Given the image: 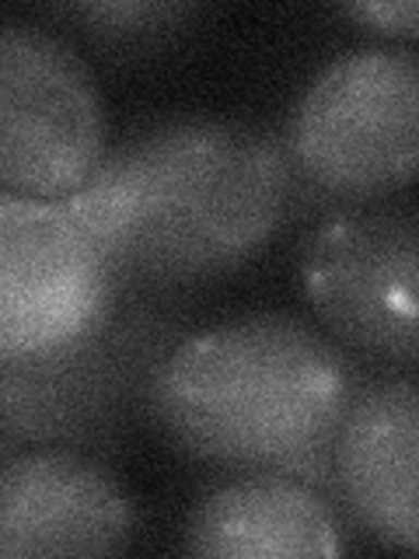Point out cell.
<instances>
[{
	"instance_id": "6da1fadb",
	"label": "cell",
	"mask_w": 419,
	"mask_h": 559,
	"mask_svg": "<svg viewBox=\"0 0 419 559\" xmlns=\"http://www.w3.org/2000/svg\"><path fill=\"white\" fill-rule=\"evenodd\" d=\"M63 206L101 252L119 301H136L252 262L297 206V182L276 133L196 116L119 140Z\"/></svg>"
},
{
	"instance_id": "7a4b0ae2",
	"label": "cell",
	"mask_w": 419,
	"mask_h": 559,
	"mask_svg": "<svg viewBox=\"0 0 419 559\" xmlns=\"http://www.w3.org/2000/svg\"><path fill=\"white\" fill-rule=\"evenodd\" d=\"M357 384L354 357L322 329L259 311L185 332L151 384V419L196 462L287 472L328 493L332 437Z\"/></svg>"
},
{
	"instance_id": "3957f363",
	"label": "cell",
	"mask_w": 419,
	"mask_h": 559,
	"mask_svg": "<svg viewBox=\"0 0 419 559\" xmlns=\"http://www.w3.org/2000/svg\"><path fill=\"white\" fill-rule=\"evenodd\" d=\"M297 200L332 206L392 200L419 165V57L412 46H363L328 60L294 102L279 136Z\"/></svg>"
},
{
	"instance_id": "277c9868",
	"label": "cell",
	"mask_w": 419,
	"mask_h": 559,
	"mask_svg": "<svg viewBox=\"0 0 419 559\" xmlns=\"http://www.w3.org/2000/svg\"><path fill=\"white\" fill-rule=\"evenodd\" d=\"M182 319L161 305L116 308L92 340L60 357L0 364V462L35 448H112L151 416V384Z\"/></svg>"
},
{
	"instance_id": "5b68a950",
	"label": "cell",
	"mask_w": 419,
	"mask_h": 559,
	"mask_svg": "<svg viewBox=\"0 0 419 559\" xmlns=\"http://www.w3.org/2000/svg\"><path fill=\"white\" fill-rule=\"evenodd\" d=\"M301 290L343 349L412 367L419 357V217L412 203H343L314 224Z\"/></svg>"
},
{
	"instance_id": "8992f818",
	"label": "cell",
	"mask_w": 419,
	"mask_h": 559,
	"mask_svg": "<svg viewBox=\"0 0 419 559\" xmlns=\"http://www.w3.org/2000/svg\"><path fill=\"white\" fill-rule=\"evenodd\" d=\"M105 151V102L84 52L43 25L0 22V189L63 203Z\"/></svg>"
},
{
	"instance_id": "52a82bcc",
	"label": "cell",
	"mask_w": 419,
	"mask_h": 559,
	"mask_svg": "<svg viewBox=\"0 0 419 559\" xmlns=\"http://www.w3.org/2000/svg\"><path fill=\"white\" fill-rule=\"evenodd\" d=\"M101 252L57 200L0 189V364L60 357L112 319Z\"/></svg>"
},
{
	"instance_id": "ba28073f",
	"label": "cell",
	"mask_w": 419,
	"mask_h": 559,
	"mask_svg": "<svg viewBox=\"0 0 419 559\" xmlns=\"http://www.w3.org/2000/svg\"><path fill=\"white\" fill-rule=\"evenodd\" d=\"M133 535L130 493L87 451L35 448L0 462V559L119 556Z\"/></svg>"
},
{
	"instance_id": "9c48e42d",
	"label": "cell",
	"mask_w": 419,
	"mask_h": 559,
	"mask_svg": "<svg viewBox=\"0 0 419 559\" xmlns=\"http://www.w3.org/2000/svg\"><path fill=\"white\" fill-rule=\"evenodd\" d=\"M328 497L381 546L419 549V389L412 374L357 384L332 437Z\"/></svg>"
},
{
	"instance_id": "30bf717a",
	"label": "cell",
	"mask_w": 419,
	"mask_h": 559,
	"mask_svg": "<svg viewBox=\"0 0 419 559\" xmlns=\"http://www.w3.org/2000/svg\"><path fill=\"white\" fill-rule=\"evenodd\" d=\"M185 552L206 559H328L346 524L328 493L287 472H241L214 486L185 524Z\"/></svg>"
},
{
	"instance_id": "8fae6325",
	"label": "cell",
	"mask_w": 419,
	"mask_h": 559,
	"mask_svg": "<svg viewBox=\"0 0 419 559\" xmlns=\"http://www.w3.org/2000/svg\"><path fill=\"white\" fill-rule=\"evenodd\" d=\"M81 32L109 49H144L165 43L175 28H182L196 8L192 4H154V0H112V4H70L60 8Z\"/></svg>"
},
{
	"instance_id": "7c38bea8",
	"label": "cell",
	"mask_w": 419,
	"mask_h": 559,
	"mask_svg": "<svg viewBox=\"0 0 419 559\" xmlns=\"http://www.w3.org/2000/svg\"><path fill=\"white\" fill-rule=\"evenodd\" d=\"M343 14L354 25L388 35V39L412 43L419 35V4L416 0H363V4H346Z\"/></svg>"
}]
</instances>
